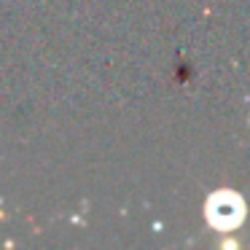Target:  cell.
Returning a JSON list of instances; mask_svg holds the SVG:
<instances>
[{
    "label": "cell",
    "mask_w": 250,
    "mask_h": 250,
    "mask_svg": "<svg viewBox=\"0 0 250 250\" xmlns=\"http://www.w3.org/2000/svg\"><path fill=\"white\" fill-rule=\"evenodd\" d=\"M205 218L215 231H234L245 218V202L237 191L218 188L205 202Z\"/></svg>",
    "instance_id": "6da1fadb"
}]
</instances>
